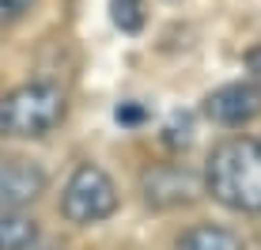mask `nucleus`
I'll list each match as a JSON object with an SVG mask.
<instances>
[{
  "label": "nucleus",
  "instance_id": "nucleus-1",
  "mask_svg": "<svg viewBox=\"0 0 261 250\" xmlns=\"http://www.w3.org/2000/svg\"><path fill=\"white\" fill-rule=\"evenodd\" d=\"M204 193L227 212L261 216V140L257 137H227L220 140L201 171Z\"/></svg>",
  "mask_w": 261,
  "mask_h": 250
},
{
  "label": "nucleus",
  "instance_id": "nucleus-5",
  "mask_svg": "<svg viewBox=\"0 0 261 250\" xmlns=\"http://www.w3.org/2000/svg\"><path fill=\"white\" fill-rule=\"evenodd\" d=\"M204 118L223 125V129H242L254 118H261V84L257 80H231L220 84L216 91L204 95L201 103Z\"/></svg>",
  "mask_w": 261,
  "mask_h": 250
},
{
  "label": "nucleus",
  "instance_id": "nucleus-3",
  "mask_svg": "<svg viewBox=\"0 0 261 250\" xmlns=\"http://www.w3.org/2000/svg\"><path fill=\"white\" fill-rule=\"evenodd\" d=\"M121 205V193L114 186V178L102 171L98 163H80L76 171L65 178L61 186V216L76 228H91V224H102L118 212Z\"/></svg>",
  "mask_w": 261,
  "mask_h": 250
},
{
  "label": "nucleus",
  "instance_id": "nucleus-8",
  "mask_svg": "<svg viewBox=\"0 0 261 250\" xmlns=\"http://www.w3.org/2000/svg\"><path fill=\"white\" fill-rule=\"evenodd\" d=\"M42 239L38 220L23 209H0V250H34Z\"/></svg>",
  "mask_w": 261,
  "mask_h": 250
},
{
  "label": "nucleus",
  "instance_id": "nucleus-2",
  "mask_svg": "<svg viewBox=\"0 0 261 250\" xmlns=\"http://www.w3.org/2000/svg\"><path fill=\"white\" fill-rule=\"evenodd\" d=\"M68 114V95L53 80H27L0 91V140L49 137Z\"/></svg>",
  "mask_w": 261,
  "mask_h": 250
},
{
  "label": "nucleus",
  "instance_id": "nucleus-4",
  "mask_svg": "<svg viewBox=\"0 0 261 250\" xmlns=\"http://www.w3.org/2000/svg\"><path fill=\"white\" fill-rule=\"evenodd\" d=\"M140 197L155 212L186 209L197 197H204V182L197 171H190L182 163H155L140 174Z\"/></svg>",
  "mask_w": 261,
  "mask_h": 250
},
{
  "label": "nucleus",
  "instance_id": "nucleus-9",
  "mask_svg": "<svg viewBox=\"0 0 261 250\" xmlns=\"http://www.w3.org/2000/svg\"><path fill=\"white\" fill-rule=\"evenodd\" d=\"M110 19L125 34H140L148 19V4L144 0H110Z\"/></svg>",
  "mask_w": 261,
  "mask_h": 250
},
{
  "label": "nucleus",
  "instance_id": "nucleus-6",
  "mask_svg": "<svg viewBox=\"0 0 261 250\" xmlns=\"http://www.w3.org/2000/svg\"><path fill=\"white\" fill-rule=\"evenodd\" d=\"M49 190V174L38 159L0 152V209H27Z\"/></svg>",
  "mask_w": 261,
  "mask_h": 250
},
{
  "label": "nucleus",
  "instance_id": "nucleus-10",
  "mask_svg": "<svg viewBox=\"0 0 261 250\" xmlns=\"http://www.w3.org/2000/svg\"><path fill=\"white\" fill-rule=\"evenodd\" d=\"M34 8H38V0H0V31H4V27L23 23Z\"/></svg>",
  "mask_w": 261,
  "mask_h": 250
},
{
  "label": "nucleus",
  "instance_id": "nucleus-11",
  "mask_svg": "<svg viewBox=\"0 0 261 250\" xmlns=\"http://www.w3.org/2000/svg\"><path fill=\"white\" fill-rule=\"evenodd\" d=\"M144 118V110H137L133 103H125V106H118V121H125V125H137Z\"/></svg>",
  "mask_w": 261,
  "mask_h": 250
},
{
  "label": "nucleus",
  "instance_id": "nucleus-7",
  "mask_svg": "<svg viewBox=\"0 0 261 250\" xmlns=\"http://www.w3.org/2000/svg\"><path fill=\"white\" fill-rule=\"evenodd\" d=\"M174 250H246V243L223 224H190L174 235Z\"/></svg>",
  "mask_w": 261,
  "mask_h": 250
}]
</instances>
